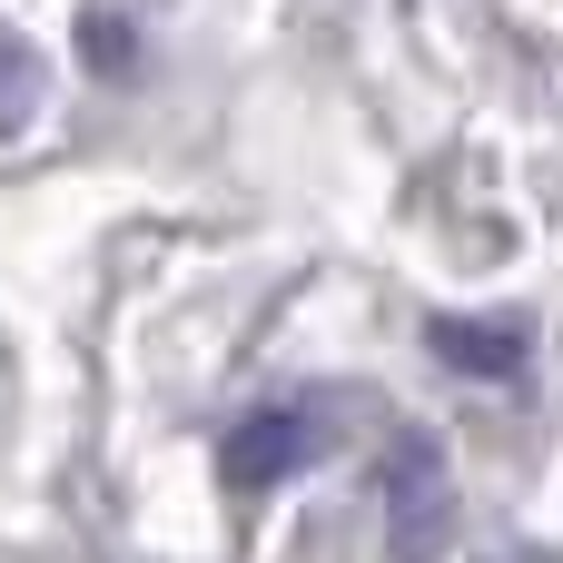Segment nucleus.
<instances>
[{"mask_svg":"<svg viewBox=\"0 0 563 563\" xmlns=\"http://www.w3.org/2000/svg\"><path fill=\"white\" fill-rule=\"evenodd\" d=\"M515 563H544V554H515Z\"/></svg>","mask_w":563,"mask_h":563,"instance_id":"obj_4","label":"nucleus"},{"mask_svg":"<svg viewBox=\"0 0 563 563\" xmlns=\"http://www.w3.org/2000/svg\"><path fill=\"white\" fill-rule=\"evenodd\" d=\"M455 544V485H445V455L426 435H396L386 445V554L396 563H435Z\"/></svg>","mask_w":563,"mask_h":563,"instance_id":"obj_1","label":"nucleus"},{"mask_svg":"<svg viewBox=\"0 0 563 563\" xmlns=\"http://www.w3.org/2000/svg\"><path fill=\"white\" fill-rule=\"evenodd\" d=\"M317 455H327V416H317V406H257L247 426H228L218 475H228L238 495H267V485H287V475H307Z\"/></svg>","mask_w":563,"mask_h":563,"instance_id":"obj_2","label":"nucleus"},{"mask_svg":"<svg viewBox=\"0 0 563 563\" xmlns=\"http://www.w3.org/2000/svg\"><path fill=\"white\" fill-rule=\"evenodd\" d=\"M426 346H435L455 376H475V386H505V376H525V356H534V327H525V317H435V327H426Z\"/></svg>","mask_w":563,"mask_h":563,"instance_id":"obj_3","label":"nucleus"}]
</instances>
